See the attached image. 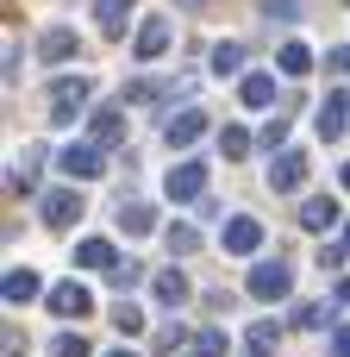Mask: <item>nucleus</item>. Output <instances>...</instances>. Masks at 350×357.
Returning <instances> with one entry per match:
<instances>
[{
  "label": "nucleus",
  "instance_id": "f257e3e1",
  "mask_svg": "<svg viewBox=\"0 0 350 357\" xmlns=\"http://www.w3.org/2000/svg\"><path fill=\"white\" fill-rule=\"evenodd\" d=\"M81 207H88V201H81V195H75V188H50V195H44V207H38V213H44V226H50V232H69V226H75V220H81Z\"/></svg>",
  "mask_w": 350,
  "mask_h": 357
},
{
  "label": "nucleus",
  "instance_id": "f03ea898",
  "mask_svg": "<svg viewBox=\"0 0 350 357\" xmlns=\"http://www.w3.org/2000/svg\"><path fill=\"white\" fill-rule=\"evenodd\" d=\"M163 195H169V201H200V195H207V163H175V169L163 176Z\"/></svg>",
  "mask_w": 350,
  "mask_h": 357
},
{
  "label": "nucleus",
  "instance_id": "7ed1b4c3",
  "mask_svg": "<svg viewBox=\"0 0 350 357\" xmlns=\"http://www.w3.org/2000/svg\"><path fill=\"white\" fill-rule=\"evenodd\" d=\"M81 100H88V82H81V75H63V82L50 88V119L69 126V119L81 113Z\"/></svg>",
  "mask_w": 350,
  "mask_h": 357
},
{
  "label": "nucleus",
  "instance_id": "20e7f679",
  "mask_svg": "<svg viewBox=\"0 0 350 357\" xmlns=\"http://www.w3.org/2000/svg\"><path fill=\"white\" fill-rule=\"evenodd\" d=\"M56 163H63L69 176H81V182H88V176H100V169H106V144H69V151H56Z\"/></svg>",
  "mask_w": 350,
  "mask_h": 357
},
{
  "label": "nucleus",
  "instance_id": "39448f33",
  "mask_svg": "<svg viewBox=\"0 0 350 357\" xmlns=\"http://www.w3.org/2000/svg\"><path fill=\"white\" fill-rule=\"evenodd\" d=\"M75 264H81V270H106V276H125V257H119L106 238H81V245H75Z\"/></svg>",
  "mask_w": 350,
  "mask_h": 357
},
{
  "label": "nucleus",
  "instance_id": "423d86ee",
  "mask_svg": "<svg viewBox=\"0 0 350 357\" xmlns=\"http://www.w3.org/2000/svg\"><path fill=\"white\" fill-rule=\"evenodd\" d=\"M288 282H294L288 264H257V270H250V295H257V301H282Z\"/></svg>",
  "mask_w": 350,
  "mask_h": 357
},
{
  "label": "nucleus",
  "instance_id": "0eeeda50",
  "mask_svg": "<svg viewBox=\"0 0 350 357\" xmlns=\"http://www.w3.org/2000/svg\"><path fill=\"white\" fill-rule=\"evenodd\" d=\"M301 182H307V151H282V157L269 163V188L288 195V188H301Z\"/></svg>",
  "mask_w": 350,
  "mask_h": 357
},
{
  "label": "nucleus",
  "instance_id": "6e6552de",
  "mask_svg": "<svg viewBox=\"0 0 350 357\" xmlns=\"http://www.w3.org/2000/svg\"><path fill=\"white\" fill-rule=\"evenodd\" d=\"M257 245H263V226H257L250 213H238V220H225V251H232V257H250Z\"/></svg>",
  "mask_w": 350,
  "mask_h": 357
},
{
  "label": "nucleus",
  "instance_id": "1a4fd4ad",
  "mask_svg": "<svg viewBox=\"0 0 350 357\" xmlns=\"http://www.w3.org/2000/svg\"><path fill=\"white\" fill-rule=\"evenodd\" d=\"M44 307H50V314H63V320H81V314H88L94 301H88V289H81V282H56Z\"/></svg>",
  "mask_w": 350,
  "mask_h": 357
},
{
  "label": "nucleus",
  "instance_id": "9d476101",
  "mask_svg": "<svg viewBox=\"0 0 350 357\" xmlns=\"http://www.w3.org/2000/svg\"><path fill=\"white\" fill-rule=\"evenodd\" d=\"M350 126V94H326V107H319V138L326 144H338Z\"/></svg>",
  "mask_w": 350,
  "mask_h": 357
},
{
  "label": "nucleus",
  "instance_id": "9b49d317",
  "mask_svg": "<svg viewBox=\"0 0 350 357\" xmlns=\"http://www.w3.org/2000/svg\"><path fill=\"white\" fill-rule=\"evenodd\" d=\"M163 50H169V19H144V25H138V50H132V56H138V63H157Z\"/></svg>",
  "mask_w": 350,
  "mask_h": 357
},
{
  "label": "nucleus",
  "instance_id": "f8f14e48",
  "mask_svg": "<svg viewBox=\"0 0 350 357\" xmlns=\"http://www.w3.org/2000/svg\"><path fill=\"white\" fill-rule=\"evenodd\" d=\"M238 100H244L250 113H263V107H276V75H263V69H250V75L238 82Z\"/></svg>",
  "mask_w": 350,
  "mask_h": 357
},
{
  "label": "nucleus",
  "instance_id": "ddd939ff",
  "mask_svg": "<svg viewBox=\"0 0 350 357\" xmlns=\"http://www.w3.org/2000/svg\"><path fill=\"white\" fill-rule=\"evenodd\" d=\"M75 50H81V44H75V31H69V25H50V31L38 38V56H44V63H69Z\"/></svg>",
  "mask_w": 350,
  "mask_h": 357
},
{
  "label": "nucleus",
  "instance_id": "4468645a",
  "mask_svg": "<svg viewBox=\"0 0 350 357\" xmlns=\"http://www.w3.org/2000/svg\"><path fill=\"white\" fill-rule=\"evenodd\" d=\"M282 345V326L276 320H250V333H244V357H276Z\"/></svg>",
  "mask_w": 350,
  "mask_h": 357
},
{
  "label": "nucleus",
  "instance_id": "2eb2a0df",
  "mask_svg": "<svg viewBox=\"0 0 350 357\" xmlns=\"http://www.w3.org/2000/svg\"><path fill=\"white\" fill-rule=\"evenodd\" d=\"M200 132H207V113H200V107H188V113H175V119H169V132H163V138L182 151V144H194Z\"/></svg>",
  "mask_w": 350,
  "mask_h": 357
},
{
  "label": "nucleus",
  "instance_id": "dca6fc26",
  "mask_svg": "<svg viewBox=\"0 0 350 357\" xmlns=\"http://www.w3.org/2000/svg\"><path fill=\"white\" fill-rule=\"evenodd\" d=\"M94 25H100L106 38H119V31L132 25V0H94Z\"/></svg>",
  "mask_w": 350,
  "mask_h": 357
},
{
  "label": "nucleus",
  "instance_id": "f3484780",
  "mask_svg": "<svg viewBox=\"0 0 350 357\" xmlns=\"http://www.w3.org/2000/svg\"><path fill=\"white\" fill-rule=\"evenodd\" d=\"M88 132H94V144H119V138H125V119H119L113 107H100V113L88 119Z\"/></svg>",
  "mask_w": 350,
  "mask_h": 357
},
{
  "label": "nucleus",
  "instance_id": "a211bd4d",
  "mask_svg": "<svg viewBox=\"0 0 350 357\" xmlns=\"http://www.w3.org/2000/svg\"><path fill=\"white\" fill-rule=\"evenodd\" d=\"M38 289H44V282H38V270H13V276H6V307H25Z\"/></svg>",
  "mask_w": 350,
  "mask_h": 357
},
{
  "label": "nucleus",
  "instance_id": "6ab92c4d",
  "mask_svg": "<svg viewBox=\"0 0 350 357\" xmlns=\"http://www.w3.org/2000/svg\"><path fill=\"white\" fill-rule=\"evenodd\" d=\"M157 301H163V307H182V301H188V276H182V270H157Z\"/></svg>",
  "mask_w": 350,
  "mask_h": 357
},
{
  "label": "nucleus",
  "instance_id": "aec40b11",
  "mask_svg": "<svg viewBox=\"0 0 350 357\" xmlns=\"http://www.w3.org/2000/svg\"><path fill=\"white\" fill-rule=\"evenodd\" d=\"M213 69H219V75H238V69H244V44H238V38H219V44H213Z\"/></svg>",
  "mask_w": 350,
  "mask_h": 357
},
{
  "label": "nucleus",
  "instance_id": "412c9836",
  "mask_svg": "<svg viewBox=\"0 0 350 357\" xmlns=\"http://www.w3.org/2000/svg\"><path fill=\"white\" fill-rule=\"evenodd\" d=\"M276 63H282V75H307V69H313V50H307V44H301V38H288V44H282V56H276Z\"/></svg>",
  "mask_w": 350,
  "mask_h": 357
},
{
  "label": "nucleus",
  "instance_id": "4be33fe9",
  "mask_svg": "<svg viewBox=\"0 0 350 357\" xmlns=\"http://www.w3.org/2000/svg\"><path fill=\"white\" fill-rule=\"evenodd\" d=\"M301 220H307V232H332L338 226V201H307Z\"/></svg>",
  "mask_w": 350,
  "mask_h": 357
},
{
  "label": "nucleus",
  "instance_id": "5701e85b",
  "mask_svg": "<svg viewBox=\"0 0 350 357\" xmlns=\"http://www.w3.org/2000/svg\"><path fill=\"white\" fill-rule=\"evenodd\" d=\"M326 320H332L326 301H301V307H294V326H301V333H313V326H326Z\"/></svg>",
  "mask_w": 350,
  "mask_h": 357
},
{
  "label": "nucleus",
  "instance_id": "b1692460",
  "mask_svg": "<svg viewBox=\"0 0 350 357\" xmlns=\"http://www.w3.org/2000/svg\"><path fill=\"white\" fill-rule=\"evenodd\" d=\"M219 151H225V157H250V132H244V126H225V132H219Z\"/></svg>",
  "mask_w": 350,
  "mask_h": 357
},
{
  "label": "nucleus",
  "instance_id": "393cba45",
  "mask_svg": "<svg viewBox=\"0 0 350 357\" xmlns=\"http://www.w3.org/2000/svg\"><path fill=\"white\" fill-rule=\"evenodd\" d=\"M119 226H125V232H150V207L125 201V207H119Z\"/></svg>",
  "mask_w": 350,
  "mask_h": 357
},
{
  "label": "nucleus",
  "instance_id": "a878e982",
  "mask_svg": "<svg viewBox=\"0 0 350 357\" xmlns=\"http://www.w3.org/2000/svg\"><path fill=\"white\" fill-rule=\"evenodd\" d=\"M169 251H182V257L200 251V232H194V226H169Z\"/></svg>",
  "mask_w": 350,
  "mask_h": 357
},
{
  "label": "nucleus",
  "instance_id": "bb28decb",
  "mask_svg": "<svg viewBox=\"0 0 350 357\" xmlns=\"http://www.w3.org/2000/svg\"><path fill=\"white\" fill-rule=\"evenodd\" d=\"M219 351H225V333H213V326H207V333L194 339V351H188V357H219Z\"/></svg>",
  "mask_w": 350,
  "mask_h": 357
},
{
  "label": "nucleus",
  "instance_id": "cd10ccee",
  "mask_svg": "<svg viewBox=\"0 0 350 357\" xmlns=\"http://www.w3.org/2000/svg\"><path fill=\"white\" fill-rule=\"evenodd\" d=\"M50 351H56V357H88V339H81V333H63Z\"/></svg>",
  "mask_w": 350,
  "mask_h": 357
},
{
  "label": "nucleus",
  "instance_id": "c85d7f7f",
  "mask_svg": "<svg viewBox=\"0 0 350 357\" xmlns=\"http://www.w3.org/2000/svg\"><path fill=\"white\" fill-rule=\"evenodd\" d=\"M113 320H119V333H138V326H144V314H138V307H113Z\"/></svg>",
  "mask_w": 350,
  "mask_h": 357
},
{
  "label": "nucleus",
  "instance_id": "c756f323",
  "mask_svg": "<svg viewBox=\"0 0 350 357\" xmlns=\"http://www.w3.org/2000/svg\"><path fill=\"white\" fill-rule=\"evenodd\" d=\"M326 357H350V326H338V333H332V351Z\"/></svg>",
  "mask_w": 350,
  "mask_h": 357
},
{
  "label": "nucleus",
  "instance_id": "7c9ffc66",
  "mask_svg": "<svg viewBox=\"0 0 350 357\" xmlns=\"http://www.w3.org/2000/svg\"><path fill=\"white\" fill-rule=\"evenodd\" d=\"M269 19H294V0H269Z\"/></svg>",
  "mask_w": 350,
  "mask_h": 357
},
{
  "label": "nucleus",
  "instance_id": "2f4dec72",
  "mask_svg": "<svg viewBox=\"0 0 350 357\" xmlns=\"http://www.w3.org/2000/svg\"><path fill=\"white\" fill-rule=\"evenodd\" d=\"M332 63H338V69H344V75H350V44H344V50H338V56H332Z\"/></svg>",
  "mask_w": 350,
  "mask_h": 357
},
{
  "label": "nucleus",
  "instance_id": "473e14b6",
  "mask_svg": "<svg viewBox=\"0 0 350 357\" xmlns=\"http://www.w3.org/2000/svg\"><path fill=\"white\" fill-rule=\"evenodd\" d=\"M338 182H344V188H350V163H344V169H338Z\"/></svg>",
  "mask_w": 350,
  "mask_h": 357
},
{
  "label": "nucleus",
  "instance_id": "72a5a7b5",
  "mask_svg": "<svg viewBox=\"0 0 350 357\" xmlns=\"http://www.w3.org/2000/svg\"><path fill=\"white\" fill-rule=\"evenodd\" d=\"M106 357H138V351H106Z\"/></svg>",
  "mask_w": 350,
  "mask_h": 357
},
{
  "label": "nucleus",
  "instance_id": "f704fd0d",
  "mask_svg": "<svg viewBox=\"0 0 350 357\" xmlns=\"http://www.w3.org/2000/svg\"><path fill=\"white\" fill-rule=\"evenodd\" d=\"M182 6H207V0H182Z\"/></svg>",
  "mask_w": 350,
  "mask_h": 357
},
{
  "label": "nucleus",
  "instance_id": "c9c22d12",
  "mask_svg": "<svg viewBox=\"0 0 350 357\" xmlns=\"http://www.w3.org/2000/svg\"><path fill=\"white\" fill-rule=\"evenodd\" d=\"M344 257H350V238H344Z\"/></svg>",
  "mask_w": 350,
  "mask_h": 357
}]
</instances>
